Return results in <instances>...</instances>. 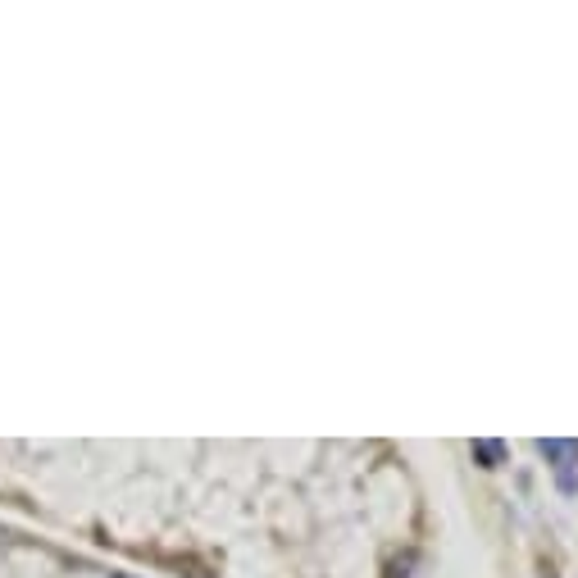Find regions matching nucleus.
I'll use <instances>...</instances> for the list:
<instances>
[]
</instances>
